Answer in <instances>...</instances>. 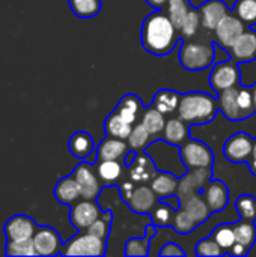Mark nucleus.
Segmentation results:
<instances>
[{
    "label": "nucleus",
    "instance_id": "obj_42",
    "mask_svg": "<svg viewBox=\"0 0 256 257\" xmlns=\"http://www.w3.org/2000/svg\"><path fill=\"white\" fill-rule=\"evenodd\" d=\"M110 221H112V212H103L100 218H97L84 232H89L101 239H107L109 232H110Z\"/></svg>",
    "mask_w": 256,
    "mask_h": 257
},
{
    "label": "nucleus",
    "instance_id": "obj_6",
    "mask_svg": "<svg viewBox=\"0 0 256 257\" xmlns=\"http://www.w3.org/2000/svg\"><path fill=\"white\" fill-rule=\"evenodd\" d=\"M232 57L223 62H217L210 74V84L214 89V92L220 93L225 89L234 87L240 84V68Z\"/></svg>",
    "mask_w": 256,
    "mask_h": 257
},
{
    "label": "nucleus",
    "instance_id": "obj_1",
    "mask_svg": "<svg viewBox=\"0 0 256 257\" xmlns=\"http://www.w3.org/2000/svg\"><path fill=\"white\" fill-rule=\"evenodd\" d=\"M178 33L180 30L170 17L164 11L157 9L142 23V47L154 56H167L178 44Z\"/></svg>",
    "mask_w": 256,
    "mask_h": 257
},
{
    "label": "nucleus",
    "instance_id": "obj_17",
    "mask_svg": "<svg viewBox=\"0 0 256 257\" xmlns=\"http://www.w3.org/2000/svg\"><path fill=\"white\" fill-rule=\"evenodd\" d=\"M201 23L207 30H214L217 24L229 14V9L223 0H207L199 6Z\"/></svg>",
    "mask_w": 256,
    "mask_h": 257
},
{
    "label": "nucleus",
    "instance_id": "obj_39",
    "mask_svg": "<svg viewBox=\"0 0 256 257\" xmlns=\"http://www.w3.org/2000/svg\"><path fill=\"white\" fill-rule=\"evenodd\" d=\"M235 209L240 215L241 220H249L255 221L256 220V197L252 194H241L235 200Z\"/></svg>",
    "mask_w": 256,
    "mask_h": 257
},
{
    "label": "nucleus",
    "instance_id": "obj_38",
    "mask_svg": "<svg viewBox=\"0 0 256 257\" xmlns=\"http://www.w3.org/2000/svg\"><path fill=\"white\" fill-rule=\"evenodd\" d=\"M166 8H167V15L170 17V20L174 21V24L180 30V26H181L183 20L186 18V15L192 9L190 2L189 0H167Z\"/></svg>",
    "mask_w": 256,
    "mask_h": 257
},
{
    "label": "nucleus",
    "instance_id": "obj_11",
    "mask_svg": "<svg viewBox=\"0 0 256 257\" xmlns=\"http://www.w3.org/2000/svg\"><path fill=\"white\" fill-rule=\"evenodd\" d=\"M36 223L33 218L24 214L11 217L3 227L6 241H27L32 239L36 232Z\"/></svg>",
    "mask_w": 256,
    "mask_h": 257
},
{
    "label": "nucleus",
    "instance_id": "obj_33",
    "mask_svg": "<svg viewBox=\"0 0 256 257\" xmlns=\"http://www.w3.org/2000/svg\"><path fill=\"white\" fill-rule=\"evenodd\" d=\"M211 238L216 239V242L226 251L229 253L232 247L235 245V232H234V224H226L222 223L214 227Z\"/></svg>",
    "mask_w": 256,
    "mask_h": 257
},
{
    "label": "nucleus",
    "instance_id": "obj_44",
    "mask_svg": "<svg viewBox=\"0 0 256 257\" xmlns=\"http://www.w3.org/2000/svg\"><path fill=\"white\" fill-rule=\"evenodd\" d=\"M196 254L198 256H223L226 254V251L216 242L214 238H205L196 244Z\"/></svg>",
    "mask_w": 256,
    "mask_h": 257
},
{
    "label": "nucleus",
    "instance_id": "obj_47",
    "mask_svg": "<svg viewBox=\"0 0 256 257\" xmlns=\"http://www.w3.org/2000/svg\"><path fill=\"white\" fill-rule=\"evenodd\" d=\"M247 164H249V169H250L252 175H253V176H256V158H250Z\"/></svg>",
    "mask_w": 256,
    "mask_h": 257
},
{
    "label": "nucleus",
    "instance_id": "obj_24",
    "mask_svg": "<svg viewBox=\"0 0 256 257\" xmlns=\"http://www.w3.org/2000/svg\"><path fill=\"white\" fill-rule=\"evenodd\" d=\"M180 206L184 208L192 215V218L198 223V226L205 223L211 215V209H210L207 200L204 199V196H199V194L190 196L183 203H180Z\"/></svg>",
    "mask_w": 256,
    "mask_h": 257
},
{
    "label": "nucleus",
    "instance_id": "obj_45",
    "mask_svg": "<svg viewBox=\"0 0 256 257\" xmlns=\"http://www.w3.org/2000/svg\"><path fill=\"white\" fill-rule=\"evenodd\" d=\"M160 256H186V251L175 242H166L160 250Z\"/></svg>",
    "mask_w": 256,
    "mask_h": 257
},
{
    "label": "nucleus",
    "instance_id": "obj_36",
    "mask_svg": "<svg viewBox=\"0 0 256 257\" xmlns=\"http://www.w3.org/2000/svg\"><path fill=\"white\" fill-rule=\"evenodd\" d=\"M149 140H151V134L148 133V130L139 123V125H134L128 139H127V143H128V148L134 152L137 151H142L145 149L148 145H149Z\"/></svg>",
    "mask_w": 256,
    "mask_h": 257
},
{
    "label": "nucleus",
    "instance_id": "obj_5",
    "mask_svg": "<svg viewBox=\"0 0 256 257\" xmlns=\"http://www.w3.org/2000/svg\"><path fill=\"white\" fill-rule=\"evenodd\" d=\"M181 161L187 169H211L214 154L211 148L199 140H187L180 148Z\"/></svg>",
    "mask_w": 256,
    "mask_h": 257
},
{
    "label": "nucleus",
    "instance_id": "obj_41",
    "mask_svg": "<svg viewBox=\"0 0 256 257\" xmlns=\"http://www.w3.org/2000/svg\"><path fill=\"white\" fill-rule=\"evenodd\" d=\"M5 254L6 256H36L35 245L32 239L27 241H6L5 247Z\"/></svg>",
    "mask_w": 256,
    "mask_h": 257
},
{
    "label": "nucleus",
    "instance_id": "obj_21",
    "mask_svg": "<svg viewBox=\"0 0 256 257\" xmlns=\"http://www.w3.org/2000/svg\"><path fill=\"white\" fill-rule=\"evenodd\" d=\"M54 197L59 203L62 205H74L77 203L80 199H81V194H80V188H78V184L77 181L74 179V176H65L62 178L56 187H54Z\"/></svg>",
    "mask_w": 256,
    "mask_h": 257
},
{
    "label": "nucleus",
    "instance_id": "obj_18",
    "mask_svg": "<svg viewBox=\"0 0 256 257\" xmlns=\"http://www.w3.org/2000/svg\"><path fill=\"white\" fill-rule=\"evenodd\" d=\"M217 102H219V110L222 111V114L228 120L240 122V120L247 119L244 116V113L241 111L240 104H238V86H234V87L222 90L219 93Z\"/></svg>",
    "mask_w": 256,
    "mask_h": 257
},
{
    "label": "nucleus",
    "instance_id": "obj_10",
    "mask_svg": "<svg viewBox=\"0 0 256 257\" xmlns=\"http://www.w3.org/2000/svg\"><path fill=\"white\" fill-rule=\"evenodd\" d=\"M101 215H103V211L95 200L80 199L77 203L71 206L69 221L78 232H84Z\"/></svg>",
    "mask_w": 256,
    "mask_h": 257
},
{
    "label": "nucleus",
    "instance_id": "obj_35",
    "mask_svg": "<svg viewBox=\"0 0 256 257\" xmlns=\"http://www.w3.org/2000/svg\"><path fill=\"white\" fill-rule=\"evenodd\" d=\"M234 14L246 24H256V0H235Z\"/></svg>",
    "mask_w": 256,
    "mask_h": 257
},
{
    "label": "nucleus",
    "instance_id": "obj_43",
    "mask_svg": "<svg viewBox=\"0 0 256 257\" xmlns=\"http://www.w3.org/2000/svg\"><path fill=\"white\" fill-rule=\"evenodd\" d=\"M238 104L246 117H250L253 113H256L255 107H253L252 86H240L238 84Z\"/></svg>",
    "mask_w": 256,
    "mask_h": 257
},
{
    "label": "nucleus",
    "instance_id": "obj_8",
    "mask_svg": "<svg viewBox=\"0 0 256 257\" xmlns=\"http://www.w3.org/2000/svg\"><path fill=\"white\" fill-rule=\"evenodd\" d=\"M211 175H213L211 169H190V172L180 179L178 190H177L178 202L183 203L190 196L204 191L207 184L211 181Z\"/></svg>",
    "mask_w": 256,
    "mask_h": 257
},
{
    "label": "nucleus",
    "instance_id": "obj_27",
    "mask_svg": "<svg viewBox=\"0 0 256 257\" xmlns=\"http://www.w3.org/2000/svg\"><path fill=\"white\" fill-rule=\"evenodd\" d=\"M178 184H180V179L175 175L167 173V172H158L151 182V188L160 199V197H167V196L177 194Z\"/></svg>",
    "mask_w": 256,
    "mask_h": 257
},
{
    "label": "nucleus",
    "instance_id": "obj_26",
    "mask_svg": "<svg viewBox=\"0 0 256 257\" xmlns=\"http://www.w3.org/2000/svg\"><path fill=\"white\" fill-rule=\"evenodd\" d=\"M180 101H181V93L170 89H161L154 95L152 107H155L163 114H170L178 110Z\"/></svg>",
    "mask_w": 256,
    "mask_h": 257
},
{
    "label": "nucleus",
    "instance_id": "obj_13",
    "mask_svg": "<svg viewBox=\"0 0 256 257\" xmlns=\"http://www.w3.org/2000/svg\"><path fill=\"white\" fill-rule=\"evenodd\" d=\"M244 30H246V24L235 14H228L213 32L216 33L217 44L229 50Z\"/></svg>",
    "mask_w": 256,
    "mask_h": 257
},
{
    "label": "nucleus",
    "instance_id": "obj_20",
    "mask_svg": "<svg viewBox=\"0 0 256 257\" xmlns=\"http://www.w3.org/2000/svg\"><path fill=\"white\" fill-rule=\"evenodd\" d=\"M131 149L128 148L127 140L106 137L97 148V161H107V160H125L127 154Z\"/></svg>",
    "mask_w": 256,
    "mask_h": 257
},
{
    "label": "nucleus",
    "instance_id": "obj_48",
    "mask_svg": "<svg viewBox=\"0 0 256 257\" xmlns=\"http://www.w3.org/2000/svg\"><path fill=\"white\" fill-rule=\"evenodd\" d=\"M252 93H253V107H255L256 111V81L253 83V86H252Z\"/></svg>",
    "mask_w": 256,
    "mask_h": 257
},
{
    "label": "nucleus",
    "instance_id": "obj_15",
    "mask_svg": "<svg viewBox=\"0 0 256 257\" xmlns=\"http://www.w3.org/2000/svg\"><path fill=\"white\" fill-rule=\"evenodd\" d=\"M127 203L130 209L136 214H149L158 203V196L154 193L151 187L139 185L133 188Z\"/></svg>",
    "mask_w": 256,
    "mask_h": 257
},
{
    "label": "nucleus",
    "instance_id": "obj_46",
    "mask_svg": "<svg viewBox=\"0 0 256 257\" xmlns=\"http://www.w3.org/2000/svg\"><path fill=\"white\" fill-rule=\"evenodd\" d=\"M146 2H148V5H151L155 9H161L164 5H167V0H146Z\"/></svg>",
    "mask_w": 256,
    "mask_h": 257
},
{
    "label": "nucleus",
    "instance_id": "obj_40",
    "mask_svg": "<svg viewBox=\"0 0 256 257\" xmlns=\"http://www.w3.org/2000/svg\"><path fill=\"white\" fill-rule=\"evenodd\" d=\"M201 26H202V23H201V14H199L198 9H193L192 8L190 12L186 15V18L183 20V23L180 26V33L186 39H190V38H193L198 33V30H199Z\"/></svg>",
    "mask_w": 256,
    "mask_h": 257
},
{
    "label": "nucleus",
    "instance_id": "obj_32",
    "mask_svg": "<svg viewBox=\"0 0 256 257\" xmlns=\"http://www.w3.org/2000/svg\"><path fill=\"white\" fill-rule=\"evenodd\" d=\"M68 3L78 18H94L101 11V0H68Z\"/></svg>",
    "mask_w": 256,
    "mask_h": 257
},
{
    "label": "nucleus",
    "instance_id": "obj_34",
    "mask_svg": "<svg viewBox=\"0 0 256 257\" xmlns=\"http://www.w3.org/2000/svg\"><path fill=\"white\" fill-rule=\"evenodd\" d=\"M172 227L180 235H189V233H192L198 227V223L192 218V215L184 208L180 206L175 211L174 221H172Z\"/></svg>",
    "mask_w": 256,
    "mask_h": 257
},
{
    "label": "nucleus",
    "instance_id": "obj_16",
    "mask_svg": "<svg viewBox=\"0 0 256 257\" xmlns=\"http://www.w3.org/2000/svg\"><path fill=\"white\" fill-rule=\"evenodd\" d=\"M231 57L238 63H249L256 59V32L244 30L229 48Z\"/></svg>",
    "mask_w": 256,
    "mask_h": 257
},
{
    "label": "nucleus",
    "instance_id": "obj_9",
    "mask_svg": "<svg viewBox=\"0 0 256 257\" xmlns=\"http://www.w3.org/2000/svg\"><path fill=\"white\" fill-rule=\"evenodd\" d=\"M72 176L78 184L81 199L95 200L100 196V193L103 190V184L91 164H88V163L77 164L75 169L72 170Z\"/></svg>",
    "mask_w": 256,
    "mask_h": 257
},
{
    "label": "nucleus",
    "instance_id": "obj_3",
    "mask_svg": "<svg viewBox=\"0 0 256 257\" xmlns=\"http://www.w3.org/2000/svg\"><path fill=\"white\" fill-rule=\"evenodd\" d=\"M214 44L210 42H195V41H186L180 47L178 59L184 69L198 72L210 68L214 63Z\"/></svg>",
    "mask_w": 256,
    "mask_h": 257
},
{
    "label": "nucleus",
    "instance_id": "obj_31",
    "mask_svg": "<svg viewBox=\"0 0 256 257\" xmlns=\"http://www.w3.org/2000/svg\"><path fill=\"white\" fill-rule=\"evenodd\" d=\"M151 136H157L160 133H163L164 126H166V119L164 114L161 111H158L155 107H149L148 110H145V113L142 114V122H140Z\"/></svg>",
    "mask_w": 256,
    "mask_h": 257
},
{
    "label": "nucleus",
    "instance_id": "obj_19",
    "mask_svg": "<svg viewBox=\"0 0 256 257\" xmlns=\"http://www.w3.org/2000/svg\"><path fill=\"white\" fill-rule=\"evenodd\" d=\"M204 199L211 212H222L229 202V190L223 181H210L204 188Z\"/></svg>",
    "mask_w": 256,
    "mask_h": 257
},
{
    "label": "nucleus",
    "instance_id": "obj_14",
    "mask_svg": "<svg viewBox=\"0 0 256 257\" xmlns=\"http://www.w3.org/2000/svg\"><path fill=\"white\" fill-rule=\"evenodd\" d=\"M235 232V245L229 251L234 256H247L250 248L256 242V226L255 221L240 220L234 224Z\"/></svg>",
    "mask_w": 256,
    "mask_h": 257
},
{
    "label": "nucleus",
    "instance_id": "obj_30",
    "mask_svg": "<svg viewBox=\"0 0 256 257\" xmlns=\"http://www.w3.org/2000/svg\"><path fill=\"white\" fill-rule=\"evenodd\" d=\"M145 236L143 238H130L125 242L124 253L127 256H148L149 254V241L151 238L155 236V227L154 226H146L145 229Z\"/></svg>",
    "mask_w": 256,
    "mask_h": 257
},
{
    "label": "nucleus",
    "instance_id": "obj_7",
    "mask_svg": "<svg viewBox=\"0 0 256 257\" xmlns=\"http://www.w3.org/2000/svg\"><path fill=\"white\" fill-rule=\"evenodd\" d=\"M253 145L255 140L247 133L232 134L223 145V155L234 164L249 163L253 154Z\"/></svg>",
    "mask_w": 256,
    "mask_h": 257
},
{
    "label": "nucleus",
    "instance_id": "obj_4",
    "mask_svg": "<svg viewBox=\"0 0 256 257\" xmlns=\"http://www.w3.org/2000/svg\"><path fill=\"white\" fill-rule=\"evenodd\" d=\"M62 256H104L106 239H101L89 232H80L62 245Z\"/></svg>",
    "mask_w": 256,
    "mask_h": 257
},
{
    "label": "nucleus",
    "instance_id": "obj_2",
    "mask_svg": "<svg viewBox=\"0 0 256 257\" xmlns=\"http://www.w3.org/2000/svg\"><path fill=\"white\" fill-rule=\"evenodd\" d=\"M219 102L214 96L205 92H187L181 95L178 117L189 125L210 123L217 114Z\"/></svg>",
    "mask_w": 256,
    "mask_h": 257
},
{
    "label": "nucleus",
    "instance_id": "obj_37",
    "mask_svg": "<svg viewBox=\"0 0 256 257\" xmlns=\"http://www.w3.org/2000/svg\"><path fill=\"white\" fill-rule=\"evenodd\" d=\"M175 211H177V208L164 205L163 200L158 202L155 205V208L151 211V217H152L154 226H157V227H167V226H170L172 221H174Z\"/></svg>",
    "mask_w": 256,
    "mask_h": 257
},
{
    "label": "nucleus",
    "instance_id": "obj_49",
    "mask_svg": "<svg viewBox=\"0 0 256 257\" xmlns=\"http://www.w3.org/2000/svg\"><path fill=\"white\" fill-rule=\"evenodd\" d=\"M252 158H256V140H255V145H253V154H252Z\"/></svg>",
    "mask_w": 256,
    "mask_h": 257
},
{
    "label": "nucleus",
    "instance_id": "obj_22",
    "mask_svg": "<svg viewBox=\"0 0 256 257\" xmlns=\"http://www.w3.org/2000/svg\"><path fill=\"white\" fill-rule=\"evenodd\" d=\"M69 152L78 158V160H86L91 157V154L95 149V143L94 139L89 133L86 131H77L71 136L69 143H68Z\"/></svg>",
    "mask_w": 256,
    "mask_h": 257
},
{
    "label": "nucleus",
    "instance_id": "obj_23",
    "mask_svg": "<svg viewBox=\"0 0 256 257\" xmlns=\"http://www.w3.org/2000/svg\"><path fill=\"white\" fill-rule=\"evenodd\" d=\"M163 140L170 145H183L189 140V123L180 117H172L166 120L163 130Z\"/></svg>",
    "mask_w": 256,
    "mask_h": 257
},
{
    "label": "nucleus",
    "instance_id": "obj_29",
    "mask_svg": "<svg viewBox=\"0 0 256 257\" xmlns=\"http://www.w3.org/2000/svg\"><path fill=\"white\" fill-rule=\"evenodd\" d=\"M97 175L103 187L115 185L122 175V164L118 160H107L97 163Z\"/></svg>",
    "mask_w": 256,
    "mask_h": 257
},
{
    "label": "nucleus",
    "instance_id": "obj_28",
    "mask_svg": "<svg viewBox=\"0 0 256 257\" xmlns=\"http://www.w3.org/2000/svg\"><path fill=\"white\" fill-rule=\"evenodd\" d=\"M134 125L128 123L127 120H124L118 111H113L112 114L107 116L106 122H104V131L106 136L109 137H115V139H121V140H127L131 130Z\"/></svg>",
    "mask_w": 256,
    "mask_h": 257
},
{
    "label": "nucleus",
    "instance_id": "obj_25",
    "mask_svg": "<svg viewBox=\"0 0 256 257\" xmlns=\"http://www.w3.org/2000/svg\"><path fill=\"white\" fill-rule=\"evenodd\" d=\"M115 111H118V114L124 120H127L128 123L136 125L139 116L142 114V102H140V98L136 96V95H131V93L125 95L119 101V104H118V107H116Z\"/></svg>",
    "mask_w": 256,
    "mask_h": 257
},
{
    "label": "nucleus",
    "instance_id": "obj_12",
    "mask_svg": "<svg viewBox=\"0 0 256 257\" xmlns=\"http://www.w3.org/2000/svg\"><path fill=\"white\" fill-rule=\"evenodd\" d=\"M36 256H56L60 254L62 250V241L59 233L48 226H39L36 227V232L32 238Z\"/></svg>",
    "mask_w": 256,
    "mask_h": 257
}]
</instances>
